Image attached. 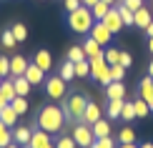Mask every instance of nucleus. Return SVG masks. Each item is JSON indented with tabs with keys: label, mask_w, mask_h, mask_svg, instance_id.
Segmentation results:
<instances>
[{
	"label": "nucleus",
	"mask_w": 153,
	"mask_h": 148,
	"mask_svg": "<svg viewBox=\"0 0 153 148\" xmlns=\"http://www.w3.org/2000/svg\"><path fill=\"white\" fill-rule=\"evenodd\" d=\"M83 50H85L88 58H103V45H100V43H95L91 35H88L85 43H83Z\"/></svg>",
	"instance_id": "obj_15"
},
{
	"label": "nucleus",
	"mask_w": 153,
	"mask_h": 148,
	"mask_svg": "<svg viewBox=\"0 0 153 148\" xmlns=\"http://www.w3.org/2000/svg\"><path fill=\"white\" fill-rule=\"evenodd\" d=\"M123 106H126L123 98H113V100H108V118H120Z\"/></svg>",
	"instance_id": "obj_21"
},
{
	"label": "nucleus",
	"mask_w": 153,
	"mask_h": 148,
	"mask_svg": "<svg viewBox=\"0 0 153 148\" xmlns=\"http://www.w3.org/2000/svg\"><path fill=\"white\" fill-rule=\"evenodd\" d=\"M60 78L65 80V83L75 78V63H71V60H65V63H63V65H60Z\"/></svg>",
	"instance_id": "obj_28"
},
{
	"label": "nucleus",
	"mask_w": 153,
	"mask_h": 148,
	"mask_svg": "<svg viewBox=\"0 0 153 148\" xmlns=\"http://www.w3.org/2000/svg\"><path fill=\"white\" fill-rule=\"evenodd\" d=\"M25 78H28L30 86H40V83H45V70H40L35 63H28V68H25Z\"/></svg>",
	"instance_id": "obj_10"
},
{
	"label": "nucleus",
	"mask_w": 153,
	"mask_h": 148,
	"mask_svg": "<svg viewBox=\"0 0 153 148\" xmlns=\"http://www.w3.org/2000/svg\"><path fill=\"white\" fill-rule=\"evenodd\" d=\"M55 148H78V143L73 141V136H58Z\"/></svg>",
	"instance_id": "obj_34"
},
{
	"label": "nucleus",
	"mask_w": 153,
	"mask_h": 148,
	"mask_svg": "<svg viewBox=\"0 0 153 148\" xmlns=\"http://www.w3.org/2000/svg\"><path fill=\"white\" fill-rule=\"evenodd\" d=\"M118 15H120V20H123V25H133V23H136V13H133L131 8H126V5L123 3H118Z\"/></svg>",
	"instance_id": "obj_23"
},
{
	"label": "nucleus",
	"mask_w": 153,
	"mask_h": 148,
	"mask_svg": "<svg viewBox=\"0 0 153 148\" xmlns=\"http://www.w3.org/2000/svg\"><path fill=\"white\" fill-rule=\"evenodd\" d=\"M25 148H55V143L50 141V133H45L43 128H38L33 136H30V143Z\"/></svg>",
	"instance_id": "obj_8"
},
{
	"label": "nucleus",
	"mask_w": 153,
	"mask_h": 148,
	"mask_svg": "<svg viewBox=\"0 0 153 148\" xmlns=\"http://www.w3.org/2000/svg\"><path fill=\"white\" fill-rule=\"evenodd\" d=\"M118 143H136V131H133V128L118 131Z\"/></svg>",
	"instance_id": "obj_32"
},
{
	"label": "nucleus",
	"mask_w": 153,
	"mask_h": 148,
	"mask_svg": "<svg viewBox=\"0 0 153 148\" xmlns=\"http://www.w3.org/2000/svg\"><path fill=\"white\" fill-rule=\"evenodd\" d=\"M148 75L153 78V60H151V65H148Z\"/></svg>",
	"instance_id": "obj_49"
},
{
	"label": "nucleus",
	"mask_w": 153,
	"mask_h": 148,
	"mask_svg": "<svg viewBox=\"0 0 153 148\" xmlns=\"http://www.w3.org/2000/svg\"><path fill=\"white\" fill-rule=\"evenodd\" d=\"M0 120H3V123L8 126V128H13V126L18 123V113L13 111V106H10V103H5V106L0 108Z\"/></svg>",
	"instance_id": "obj_16"
},
{
	"label": "nucleus",
	"mask_w": 153,
	"mask_h": 148,
	"mask_svg": "<svg viewBox=\"0 0 153 148\" xmlns=\"http://www.w3.org/2000/svg\"><path fill=\"white\" fill-rule=\"evenodd\" d=\"M118 63L123 65L126 70H128L131 65H133V58H131V53H126V50H120V58H118Z\"/></svg>",
	"instance_id": "obj_41"
},
{
	"label": "nucleus",
	"mask_w": 153,
	"mask_h": 148,
	"mask_svg": "<svg viewBox=\"0 0 153 148\" xmlns=\"http://www.w3.org/2000/svg\"><path fill=\"white\" fill-rule=\"evenodd\" d=\"M91 128H93V136H95V138H105V136H111V123H108L105 118H98Z\"/></svg>",
	"instance_id": "obj_18"
},
{
	"label": "nucleus",
	"mask_w": 153,
	"mask_h": 148,
	"mask_svg": "<svg viewBox=\"0 0 153 148\" xmlns=\"http://www.w3.org/2000/svg\"><path fill=\"white\" fill-rule=\"evenodd\" d=\"M138 148H153V143H141Z\"/></svg>",
	"instance_id": "obj_50"
},
{
	"label": "nucleus",
	"mask_w": 153,
	"mask_h": 148,
	"mask_svg": "<svg viewBox=\"0 0 153 148\" xmlns=\"http://www.w3.org/2000/svg\"><path fill=\"white\" fill-rule=\"evenodd\" d=\"M0 83H3V75H0Z\"/></svg>",
	"instance_id": "obj_53"
},
{
	"label": "nucleus",
	"mask_w": 153,
	"mask_h": 148,
	"mask_svg": "<svg viewBox=\"0 0 153 148\" xmlns=\"http://www.w3.org/2000/svg\"><path fill=\"white\" fill-rule=\"evenodd\" d=\"M5 103H8V100H5V98H3V95H0V108H3V106H5Z\"/></svg>",
	"instance_id": "obj_51"
},
{
	"label": "nucleus",
	"mask_w": 153,
	"mask_h": 148,
	"mask_svg": "<svg viewBox=\"0 0 153 148\" xmlns=\"http://www.w3.org/2000/svg\"><path fill=\"white\" fill-rule=\"evenodd\" d=\"M93 23H95V18H93L91 8H85V5H80V8H75L73 13H68V28H71L73 33H80V35L91 33Z\"/></svg>",
	"instance_id": "obj_2"
},
{
	"label": "nucleus",
	"mask_w": 153,
	"mask_h": 148,
	"mask_svg": "<svg viewBox=\"0 0 153 148\" xmlns=\"http://www.w3.org/2000/svg\"><path fill=\"white\" fill-rule=\"evenodd\" d=\"M148 23H153V15L148 13V8H138L136 10V23H133V25H136L138 30H146Z\"/></svg>",
	"instance_id": "obj_17"
},
{
	"label": "nucleus",
	"mask_w": 153,
	"mask_h": 148,
	"mask_svg": "<svg viewBox=\"0 0 153 148\" xmlns=\"http://www.w3.org/2000/svg\"><path fill=\"white\" fill-rule=\"evenodd\" d=\"M10 143H13L10 128H3V131H0V148H5V146H10Z\"/></svg>",
	"instance_id": "obj_39"
},
{
	"label": "nucleus",
	"mask_w": 153,
	"mask_h": 148,
	"mask_svg": "<svg viewBox=\"0 0 153 148\" xmlns=\"http://www.w3.org/2000/svg\"><path fill=\"white\" fill-rule=\"evenodd\" d=\"M146 35H148V38H153V23H148V25H146Z\"/></svg>",
	"instance_id": "obj_44"
},
{
	"label": "nucleus",
	"mask_w": 153,
	"mask_h": 148,
	"mask_svg": "<svg viewBox=\"0 0 153 148\" xmlns=\"http://www.w3.org/2000/svg\"><path fill=\"white\" fill-rule=\"evenodd\" d=\"M91 148H116V141H113L111 136H105V138H95Z\"/></svg>",
	"instance_id": "obj_35"
},
{
	"label": "nucleus",
	"mask_w": 153,
	"mask_h": 148,
	"mask_svg": "<svg viewBox=\"0 0 153 148\" xmlns=\"http://www.w3.org/2000/svg\"><path fill=\"white\" fill-rule=\"evenodd\" d=\"M108 10H111V5H108V3H103V0H98V3H95L93 8H91V13H93V18H95V20H103Z\"/></svg>",
	"instance_id": "obj_26"
},
{
	"label": "nucleus",
	"mask_w": 153,
	"mask_h": 148,
	"mask_svg": "<svg viewBox=\"0 0 153 148\" xmlns=\"http://www.w3.org/2000/svg\"><path fill=\"white\" fill-rule=\"evenodd\" d=\"M123 75H126V68L120 65V63L111 65V78H113V80H123Z\"/></svg>",
	"instance_id": "obj_38"
},
{
	"label": "nucleus",
	"mask_w": 153,
	"mask_h": 148,
	"mask_svg": "<svg viewBox=\"0 0 153 148\" xmlns=\"http://www.w3.org/2000/svg\"><path fill=\"white\" fill-rule=\"evenodd\" d=\"M0 75H10V58H5V55H0Z\"/></svg>",
	"instance_id": "obj_40"
},
{
	"label": "nucleus",
	"mask_w": 153,
	"mask_h": 148,
	"mask_svg": "<svg viewBox=\"0 0 153 148\" xmlns=\"http://www.w3.org/2000/svg\"><path fill=\"white\" fill-rule=\"evenodd\" d=\"M148 50L153 53V38H148Z\"/></svg>",
	"instance_id": "obj_48"
},
{
	"label": "nucleus",
	"mask_w": 153,
	"mask_h": 148,
	"mask_svg": "<svg viewBox=\"0 0 153 148\" xmlns=\"http://www.w3.org/2000/svg\"><path fill=\"white\" fill-rule=\"evenodd\" d=\"M25 68H28V60L23 55L10 58V78H18V75H25Z\"/></svg>",
	"instance_id": "obj_14"
},
{
	"label": "nucleus",
	"mask_w": 153,
	"mask_h": 148,
	"mask_svg": "<svg viewBox=\"0 0 153 148\" xmlns=\"http://www.w3.org/2000/svg\"><path fill=\"white\" fill-rule=\"evenodd\" d=\"M103 3H108V5L113 8V5H118V0H103Z\"/></svg>",
	"instance_id": "obj_46"
},
{
	"label": "nucleus",
	"mask_w": 153,
	"mask_h": 148,
	"mask_svg": "<svg viewBox=\"0 0 153 148\" xmlns=\"http://www.w3.org/2000/svg\"><path fill=\"white\" fill-rule=\"evenodd\" d=\"M30 136H33V131H30V128H25V126H20L18 131H13V141H15L18 146H23V148L30 143Z\"/></svg>",
	"instance_id": "obj_19"
},
{
	"label": "nucleus",
	"mask_w": 153,
	"mask_h": 148,
	"mask_svg": "<svg viewBox=\"0 0 153 148\" xmlns=\"http://www.w3.org/2000/svg\"><path fill=\"white\" fill-rule=\"evenodd\" d=\"M13 86H15V93L18 95H28L30 93V83H28V78H25V75H18V78H13Z\"/></svg>",
	"instance_id": "obj_22"
},
{
	"label": "nucleus",
	"mask_w": 153,
	"mask_h": 148,
	"mask_svg": "<svg viewBox=\"0 0 153 148\" xmlns=\"http://www.w3.org/2000/svg\"><path fill=\"white\" fill-rule=\"evenodd\" d=\"M91 60V75L95 80L100 83V86H108L113 78H111V65L103 60V58H88Z\"/></svg>",
	"instance_id": "obj_4"
},
{
	"label": "nucleus",
	"mask_w": 153,
	"mask_h": 148,
	"mask_svg": "<svg viewBox=\"0 0 153 148\" xmlns=\"http://www.w3.org/2000/svg\"><path fill=\"white\" fill-rule=\"evenodd\" d=\"M45 93H48V98H53V100L65 98V80H63L60 75H50V78H45Z\"/></svg>",
	"instance_id": "obj_6"
},
{
	"label": "nucleus",
	"mask_w": 153,
	"mask_h": 148,
	"mask_svg": "<svg viewBox=\"0 0 153 148\" xmlns=\"http://www.w3.org/2000/svg\"><path fill=\"white\" fill-rule=\"evenodd\" d=\"M118 58H120V50H116V48L103 50V60L108 63V65H116V63H118Z\"/></svg>",
	"instance_id": "obj_33"
},
{
	"label": "nucleus",
	"mask_w": 153,
	"mask_h": 148,
	"mask_svg": "<svg viewBox=\"0 0 153 148\" xmlns=\"http://www.w3.org/2000/svg\"><path fill=\"white\" fill-rule=\"evenodd\" d=\"M133 108H136V118H146V115L151 113V106H148V100H143V98L133 100Z\"/></svg>",
	"instance_id": "obj_27"
},
{
	"label": "nucleus",
	"mask_w": 153,
	"mask_h": 148,
	"mask_svg": "<svg viewBox=\"0 0 153 148\" xmlns=\"http://www.w3.org/2000/svg\"><path fill=\"white\" fill-rule=\"evenodd\" d=\"M5 148H23V146H18L15 141H13V143H10V146H5Z\"/></svg>",
	"instance_id": "obj_47"
},
{
	"label": "nucleus",
	"mask_w": 153,
	"mask_h": 148,
	"mask_svg": "<svg viewBox=\"0 0 153 148\" xmlns=\"http://www.w3.org/2000/svg\"><path fill=\"white\" fill-rule=\"evenodd\" d=\"M10 106H13V111H15L18 115L28 113V98H25V95H15V98L10 100Z\"/></svg>",
	"instance_id": "obj_25"
},
{
	"label": "nucleus",
	"mask_w": 153,
	"mask_h": 148,
	"mask_svg": "<svg viewBox=\"0 0 153 148\" xmlns=\"http://www.w3.org/2000/svg\"><path fill=\"white\" fill-rule=\"evenodd\" d=\"M71 136H73V141H75V143H78V148H91V146H93V141H95L93 128L88 126V123H83V120L73 128V133H71Z\"/></svg>",
	"instance_id": "obj_5"
},
{
	"label": "nucleus",
	"mask_w": 153,
	"mask_h": 148,
	"mask_svg": "<svg viewBox=\"0 0 153 148\" xmlns=\"http://www.w3.org/2000/svg\"><path fill=\"white\" fill-rule=\"evenodd\" d=\"M105 95H108V100H113V98H123V95H126L123 80H111V83L105 86Z\"/></svg>",
	"instance_id": "obj_13"
},
{
	"label": "nucleus",
	"mask_w": 153,
	"mask_h": 148,
	"mask_svg": "<svg viewBox=\"0 0 153 148\" xmlns=\"http://www.w3.org/2000/svg\"><path fill=\"white\" fill-rule=\"evenodd\" d=\"M120 118H123V120H133V118H136V108H133V103L126 100L123 111H120Z\"/></svg>",
	"instance_id": "obj_37"
},
{
	"label": "nucleus",
	"mask_w": 153,
	"mask_h": 148,
	"mask_svg": "<svg viewBox=\"0 0 153 148\" xmlns=\"http://www.w3.org/2000/svg\"><path fill=\"white\" fill-rule=\"evenodd\" d=\"M10 30H13V35H15V40H18V43H23L25 38H28V28H25L23 23H13V25H10Z\"/></svg>",
	"instance_id": "obj_31"
},
{
	"label": "nucleus",
	"mask_w": 153,
	"mask_h": 148,
	"mask_svg": "<svg viewBox=\"0 0 153 148\" xmlns=\"http://www.w3.org/2000/svg\"><path fill=\"white\" fill-rule=\"evenodd\" d=\"M0 43H3L5 48H15L18 40H15V35H13V30H5V33L0 35Z\"/></svg>",
	"instance_id": "obj_36"
},
{
	"label": "nucleus",
	"mask_w": 153,
	"mask_h": 148,
	"mask_svg": "<svg viewBox=\"0 0 153 148\" xmlns=\"http://www.w3.org/2000/svg\"><path fill=\"white\" fill-rule=\"evenodd\" d=\"M63 5H65V10H68V13H73L75 8H80L83 3H80V0H65V3H63Z\"/></svg>",
	"instance_id": "obj_43"
},
{
	"label": "nucleus",
	"mask_w": 153,
	"mask_h": 148,
	"mask_svg": "<svg viewBox=\"0 0 153 148\" xmlns=\"http://www.w3.org/2000/svg\"><path fill=\"white\" fill-rule=\"evenodd\" d=\"M65 126V113L58 106H43L38 113V128H43L45 133H60Z\"/></svg>",
	"instance_id": "obj_1"
},
{
	"label": "nucleus",
	"mask_w": 153,
	"mask_h": 148,
	"mask_svg": "<svg viewBox=\"0 0 153 148\" xmlns=\"http://www.w3.org/2000/svg\"><path fill=\"white\" fill-rule=\"evenodd\" d=\"M33 63H35V65L40 68V70H45V73H48V70L53 68V55H50L48 50L43 48V50H38V53L33 55Z\"/></svg>",
	"instance_id": "obj_12"
},
{
	"label": "nucleus",
	"mask_w": 153,
	"mask_h": 148,
	"mask_svg": "<svg viewBox=\"0 0 153 148\" xmlns=\"http://www.w3.org/2000/svg\"><path fill=\"white\" fill-rule=\"evenodd\" d=\"M100 23H103L105 28L111 30V33H120V30L126 28V25H123V20H120V15H118V10H116V8H111V10H108V13H105V18H103V20H100Z\"/></svg>",
	"instance_id": "obj_9"
},
{
	"label": "nucleus",
	"mask_w": 153,
	"mask_h": 148,
	"mask_svg": "<svg viewBox=\"0 0 153 148\" xmlns=\"http://www.w3.org/2000/svg\"><path fill=\"white\" fill-rule=\"evenodd\" d=\"M88 35H91L95 43H100V45H108V43H111V38H113V33H111V30H108L100 20L93 23V28H91V33H88Z\"/></svg>",
	"instance_id": "obj_7"
},
{
	"label": "nucleus",
	"mask_w": 153,
	"mask_h": 148,
	"mask_svg": "<svg viewBox=\"0 0 153 148\" xmlns=\"http://www.w3.org/2000/svg\"><path fill=\"white\" fill-rule=\"evenodd\" d=\"M141 98H143V100H148V103L153 100V78H151V75L141 80Z\"/></svg>",
	"instance_id": "obj_24"
},
{
	"label": "nucleus",
	"mask_w": 153,
	"mask_h": 148,
	"mask_svg": "<svg viewBox=\"0 0 153 148\" xmlns=\"http://www.w3.org/2000/svg\"><path fill=\"white\" fill-rule=\"evenodd\" d=\"M85 106H88V98H85V95H80V93L71 95V98H65V103H63L65 120H78L80 115H83V111H85Z\"/></svg>",
	"instance_id": "obj_3"
},
{
	"label": "nucleus",
	"mask_w": 153,
	"mask_h": 148,
	"mask_svg": "<svg viewBox=\"0 0 153 148\" xmlns=\"http://www.w3.org/2000/svg\"><path fill=\"white\" fill-rule=\"evenodd\" d=\"M85 50H83V45H73L71 50H68V60L71 63H80V60H85Z\"/></svg>",
	"instance_id": "obj_29"
},
{
	"label": "nucleus",
	"mask_w": 153,
	"mask_h": 148,
	"mask_svg": "<svg viewBox=\"0 0 153 148\" xmlns=\"http://www.w3.org/2000/svg\"><path fill=\"white\" fill-rule=\"evenodd\" d=\"M0 95H3L8 103L18 95V93H15V86H13V78H3V83H0Z\"/></svg>",
	"instance_id": "obj_20"
},
{
	"label": "nucleus",
	"mask_w": 153,
	"mask_h": 148,
	"mask_svg": "<svg viewBox=\"0 0 153 148\" xmlns=\"http://www.w3.org/2000/svg\"><path fill=\"white\" fill-rule=\"evenodd\" d=\"M80 3H83V5H85V8H93V5H95V3H98V0H80Z\"/></svg>",
	"instance_id": "obj_45"
},
{
	"label": "nucleus",
	"mask_w": 153,
	"mask_h": 148,
	"mask_svg": "<svg viewBox=\"0 0 153 148\" xmlns=\"http://www.w3.org/2000/svg\"><path fill=\"white\" fill-rule=\"evenodd\" d=\"M91 75V60H80V63H75V78H88Z\"/></svg>",
	"instance_id": "obj_30"
},
{
	"label": "nucleus",
	"mask_w": 153,
	"mask_h": 148,
	"mask_svg": "<svg viewBox=\"0 0 153 148\" xmlns=\"http://www.w3.org/2000/svg\"><path fill=\"white\" fill-rule=\"evenodd\" d=\"M120 3H123L126 8H131L133 13H136L138 8H143V0H120Z\"/></svg>",
	"instance_id": "obj_42"
},
{
	"label": "nucleus",
	"mask_w": 153,
	"mask_h": 148,
	"mask_svg": "<svg viewBox=\"0 0 153 148\" xmlns=\"http://www.w3.org/2000/svg\"><path fill=\"white\" fill-rule=\"evenodd\" d=\"M98 118H100V108H98V103L88 100V106H85V111H83L80 120H83V123H88V126H93Z\"/></svg>",
	"instance_id": "obj_11"
},
{
	"label": "nucleus",
	"mask_w": 153,
	"mask_h": 148,
	"mask_svg": "<svg viewBox=\"0 0 153 148\" xmlns=\"http://www.w3.org/2000/svg\"><path fill=\"white\" fill-rule=\"evenodd\" d=\"M148 106H151V111H153V100H151V103H148Z\"/></svg>",
	"instance_id": "obj_52"
}]
</instances>
